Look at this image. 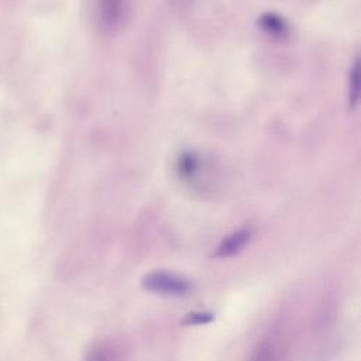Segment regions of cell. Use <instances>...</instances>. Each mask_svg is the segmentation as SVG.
I'll list each match as a JSON object with an SVG mask.
<instances>
[{
    "instance_id": "9",
    "label": "cell",
    "mask_w": 361,
    "mask_h": 361,
    "mask_svg": "<svg viewBox=\"0 0 361 361\" xmlns=\"http://www.w3.org/2000/svg\"><path fill=\"white\" fill-rule=\"evenodd\" d=\"M360 80H358V61H355L353 63V68L350 69V78H348V100H350V106L355 107L357 102H358V86Z\"/></svg>"
},
{
    "instance_id": "7",
    "label": "cell",
    "mask_w": 361,
    "mask_h": 361,
    "mask_svg": "<svg viewBox=\"0 0 361 361\" xmlns=\"http://www.w3.org/2000/svg\"><path fill=\"white\" fill-rule=\"evenodd\" d=\"M259 24L267 32H269L272 35H285L286 31H288L286 21L281 16H276L274 13H268V14L261 16Z\"/></svg>"
},
{
    "instance_id": "2",
    "label": "cell",
    "mask_w": 361,
    "mask_h": 361,
    "mask_svg": "<svg viewBox=\"0 0 361 361\" xmlns=\"http://www.w3.org/2000/svg\"><path fill=\"white\" fill-rule=\"evenodd\" d=\"M83 361H127V351L114 338H100L87 347Z\"/></svg>"
},
{
    "instance_id": "6",
    "label": "cell",
    "mask_w": 361,
    "mask_h": 361,
    "mask_svg": "<svg viewBox=\"0 0 361 361\" xmlns=\"http://www.w3.org/2000/svg\"><path fill=\"white\" fill-rule=\"evenodd\" d=\"M199 166H200V159L192 151L180 154L178 158V162H176L178 175L183 179H192L193 176H196Z\"/></svg>"
},
{
    "instance_id": "3",
    "label": "cell",
    "mask_w": 361,
    "mask_h": 361,
    "mask_svg": "<svg viewBox=\"0 0 361 361\" xmlns=\"http://www.w3.org/2000/svg\"><path fill=\"white\" fill-rule=\"evenodd\" d=\"M251 237H252V230L250 227H241V228L233 231L231 234L226 235L219 243V245L213 251L212 257L217 258V259H226V258L235 257L247 247V244L251 241Z\"/></svg>"
},
{
    "instance_id": "4",
    "label": "cell",
    "mask_w": 361,
    "mask_h": 361,
    "mask_svg": "<svg viewBox=\"0 0 361 361\" xmlns=\"http://www.w3.org/2000/svg\"><path fill=\"white\" fill-rule=\"evenodd\" d=\"M126 0H97V16L103 27L116 28L124 18Z\"/></svg>"
},
{
    "instance_id": "8",
    "label": "cell",
    "mask_w": 361,
    "mask_h": 361,
    "mask_svg": "<svg viewBox=\"0 0 361 361\" xmlns=\"http://www.w3.org/2000/svg\"><path fill=\"white\" fill-rule=\"evenodd\" d=\"M214 319V314L212 312L207 310H195L188 313L183 320L182 324L183 326H203L210 323Z\"/></svg>"
},
{
    "instance_id": "1",
    "label": "cell",
    "mask_w": 361,
    "mask_h": 361,
    "mask_svg": "<svg viewBox=\"0 0 361 361\" xmlns=\"http://www.w3.org/2000/svg\"><path fill=\"white\" fill-rule=\"evenodd\" d=\"M141 286L147 292L169 298L186 296L193 289V283L189 278L166 269L147 272L141 279Z\"/></svg>"
},
{
    "instance_id": "5",
    "label": "cell",
    "mask_w": 361,
    "mask_h": 361,
    "mask_svg": "<svg viewBox=\"0 0 361 361\" xmlns=\"http://www.w3.org/2000/svg\"><path fill=\"white\" fill-rule=\"evenodd\" d=\"M283 350L275 338H262L251 350L247 361H282Z\"/></svg>"
}]
</instances>
